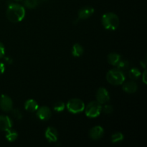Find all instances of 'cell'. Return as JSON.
Returning <instances> with one entry per match:
<instances>
[{
    "label": "cell",
    "instance_id": "7a4b0ae2",
    "mask_svg": "<svg viewBox=\"0 0 147 147\" xmlns=\"http://www.w3.org/2000/svg\"><path fill=\"white\" fill-rule=\"evenodd\" d=\"M101 22L106 30H116L119 27L120 21L117 14L113 12H107L102 16Z\"/></svg>",
    "mask_w": 147,
    "mask_h": 147
},
{
    "label": "cell",
    "instance_id": "4316f807",
    "mask_svg": "<svg viewBox=\"0 0 147 147\" xmlns=\"http://www.w3.org/2000/svg\"><path fill=\"white\" fill-rule=\"evenodd\" d=\"M146 70H145V71L144 72L143 75H142V78H142V80H143V82L145 83V84H146Z\"/></svg>",
    "mask_w": 147,
    "mask_h": 147
},
{
    "label": "cell",
    "instance_id": "9a60e30c",
    "mask_svg": "<svg viewBox=\"0 0 147 147\" xmlns=\"http://www.w3.org/2000/svg\"><path fill=\"white\" fill-rule=\"evenodd\" d=\"M121 60V57L120 55L116 53H110L107 57V60L109 64L113 66H116V65Z\"/></svg>",
    "mask_w": 147,
    "mask_h": 147
},
{
    "label": "cell",
    "instance_id": "83f0119b",
    "mask_svg": "<svg viewBox=\"0 0 147 147\" xmlns=\"http://www.w3.org/2000/svg\"><path fill=\"white\" fill-rule=\"evenodd\" d=\"M16 1H21V0H16Z\"/></svg>",
    "mask_w": 147,
    "mask_h": 147
},
{
    "label": "cell",
    "instance_id": "d6986e66",
    "mask_svg": "<svg viewBox=\"0 0 147 147\" xmlns=\"http://www.w3.org/2000/svg\"><path fill=\"white\" fill-rule=\"evenodd\" d=\"M142 75L140 70L138 68H131L129 72V76L132 80H136L138 79Z\"/></svg>",
    "mask_w": 147,
    "mask_h": 147
},
{
    "label": "cell",
    "instance_id": "8992f818",
    "mask_svg": "<svg viewBox=\"0 0 147 147\" xmlns=\"http://www.w3.org/2000/svg\"><path fill=\"white\" fill-rule=\"evenodd\" d=\"M96 101L98 102L100 104H106L110 100V95L109 91L105 88L101 87L98 88L96 92Z\"/></svg>",
    "mask_w": 147,
    "mask_h": 147
},
{
    "label": "cell",
    "instance_id": "cb8c5ba5",
    "mask_svg": "<svg viewBox=\"0 0 147 147\" xmlns=\"http://www.w3.org/2000/svg\"><path fill=\"white\" fill-rule=\"evenodd\" d=\"M103 109V112H104L106 114H110V113H111L113 111V106H111V105H105L103 109Z\"/></svg>",
    "mask_w": 147,
    "mask_h": 147
},
{
    "label": "cell",
    "instance_id": "603a6c76",
    "mask_svg": "<svg viewBox=\"0 0 147 147\" xmlns=\"http://www.w3.org/2000/svg\"><path fill=\"white\" fill-rule=\"evenodd\" d=\"M12 116L14 119H17V120H20L22 119V113L19 109H15L12 110Z\"/></svg>",
    "mask_w": 147,
    "mask_h": 147
},
{
    "label": "cell",
    "instance_id": "d4e9b609",
    "mask_svg": "<svg viewBox=\"0 0 147 147\" xmlns=\"http://www.w3.org/2000/svg\"><path fill=\"white\" fill-rule=\"evenodd\" d=\"M4 55H5V47L2 43L0 42V59L2 58Z\"/></svg>",
    "mask_w": 147,
    "mask_h": 147
},
{
    "label": "cell",
    "instance_id": "ba28073f",
    "mask_svg": "<svg viewBox=\"0 0 147 147\" xmlns=\"http://www.w3.org/2000/svg\"><path fill=\"white\" fill-rule=\"evenodd\" d=\"M36 116L40 120L45 121L51 118V110L47 106H42V107L38 108V109L36 111Z\"/></svg>",
    "mask_w": 147,
    "mask_h": 147
},
{
    "label": "cell",
    "instance_id": "52a82bcc",
    "mask_svg": "<svg viewBox=\"0 0 147 147\" xmlns=\"http://www.w3.org/2000/svg\"><path fill=\"white\" fill-rule=\"evenodd\" d=\"M0 109L4 112L11 111L13 109V102L10 97L7 95L0 96Z\"/></svg>",
    "mask_w": 147,
    "mask_h": 147
},
{
    "label": "cell",
    "instance_id": "5b68a950",
    "mask_svg": "<svg viewBox=\"0 0 147 147\" xmlns=\"http://www.w3.org/2000/svg\"><path fill=\"white\" fill-rule=\"evenodd\" d=\"M84 110L87 117L96 118L100 114L102 106L98 101H91L85 107Z\"/></svg>",
    "mask_w": 147,
    "mask_h": 147
},
{
    "label": "cell",
    "instance_id": "3957f363",
    "mask_svg": "<svg viewBox=\"0 0 147 147\" xmlns=\"http://www.w3.org/2000/svg\"><path fill=\"white\" fill-rule=\"evenodd\" d=\"M106 80L110 84L113 86H120L126 80V76L123 71L117 67L111 69L106 74Z\"/></svg>",
    "mask_w": 147,
    "mask_h": 147
},
{
    "label": "cell",
    "instance_id": "5bb4252c",
    "mask_svg": "<svg viewBox=\"0 0 147 147\" xmlns=\"http://www.w3.org/2000/svg\"><path fill=\"white\" fill-rule=\"evenodd\" d=\"M39 105L34 99H29V100H26L25 103H24V109L26 111L30 113H33V112H36V111L38 109Z\"/></svg>",
    "mask_w": 147,
    "mask_h": 147
},
{
    "label": "cell",
    "instance_id": "30bf717a",
    "mask_svg": "<svg viewBox=\"0 0 147 147\" xmlns=\"http://www.w3.org/2000/svg\"><path fill=\"white\" fill-rule=\"evenodd\" d=\"M45 136L49 142H56L58 139V133L54 127L49 126L45 132Z\"/></svg>",
    "mask_w": 147,
    "mask_h": 147
},
{
    "label": "cell",
    "instance_id": "277c9868",
    "mask_svg": "<svg viewBox=\"0 0 147 147\" xmlns=\"http://www.w3.org/2000/svg\"><path fill=\"white\" fill-rule=\"evenodd\" d=\"M67 111L73 114L80 113L84 111L86 105L84 102L79 98H72L68 100L66 105Z\"/></svg>",
    "mask_w": 147,
    "mask_h": 147
},
{
    "label": "cell",
    "instance_id": "ffe728a7",
    "mask_svg": "<svg viewBox=\"0 0 147 147\" xmlns=\"http://www.w3.org/2000/svg\"><path fill=\"white\" fill-rule=\"evenodd\" d=\"M129 62H128L127 60H124L121 59V60L119 62V63L116 65V67H117L118 69H119V70L123 72L129 68Z\"/></svg>",
    "mask_w": 147,
    "mask_h": 147
},
{
    "label": "cell",
    "instance_id": "44dd1931",
    "mask_svg": "<svg viewBox=\"0 0 147 147\" xmlns=\"http://www.w3.org/2000/svg\"><path fill=\"white\" fill-rule=\"evenodd\" d=\"M39 4L38 0H24V5L28 9H34Z\"/></svg>",
    "mask_w": 147,
    "mask_h": 147
},
{
    "label": "cell",
    "instance_id": "7c38bea8",
    "mask_svg": "<svg viewBox=\"0 0 147 147\" xmlns=\"http://www.w3.org/2000/svg\"><path fill=\"white\" fill-rule=\"evenodd\" d=\"M12 121L9 116L0 115V130L7 131L12 127Z\"/></svg>",
    "mask_w": 147,
    "mask_h": 147
},
{
    "label": "cell",
    "instance_id": "8fae6325",
    "mask_svg": "<svg viewBox=\"0 0 147 147\" xmlns=\"http://www.w3.org/2000/svg\"><path fill=\"white\" fill-rule=\"evenodd\" d=\"M95 9L93 7L90 6H86V7H82L78 11V18L80 20H86L91 17L94 13Z\"/></svg>",
    "mask_w": 147,
    "mask_h": 147
},
{
    "label": "cell",
    "instance_id": "6da1fadb",
    "mask_svg": "<svg viewBox=\"0 0 147 147\" xmlns=\"http://www.w3.org/2000/svg\"><path fill=\"white\" fill-rule=\"evenodd\" d=\"M6 14H7V19L11 22H20L24 20L25 17V9L20 4L11 3L9 4Z\"/></svg>",
    "mask_w": 147,
    "mask_h": 147
},
{
    "label": "cell",
    "instance_id": "484cf974",
    "mask_svg": "<svg viewBox=\"0 0 147 147\" xmlns=\"http://www.w3.org/2000/svg\"><path fill=\"white\" fill-rule=\"evenodd\" d=\"M5 71V65L3 63H1L0 62V75L3 74Z\"/></svg>",
    "mask_w": 147,
    "mask_h": 147
},
{
    "label": "cell",
    "instance_id": "2e32d148",
    "mask_svg": "<svg viewBox=\"0 0 147 147\" xmlns=\"http://www.w3.org/2000/svg\"><path fill=\"white\" fill-rule=\"evenodd\" d=\"M83 53H84V49H83V46L81 45L76 43L73 46V48H72V55H73V56L76 57H80L83 54Z\"/></svg>",
    "mask_w": 147,
    "mask_h": 147
},
{
    "label": "cell",
    "instance_id": "4fadbf2b",
    "mask_svg": "<svg viewBox=\"0 0 147 147\" xmlns=\"http://www.w3.org/2000/svg\"><path fill=\"white\" fill-rule=\"evenodd\" d=\"M123 90L127 93H134L138 90V85L134 81H129L123 85Z\"/></svg>",
    "mask_w": 147,
    "mask_h": 147
},
{
    "label": "cell",
    "instance_id": "e0dca14e",
    "mask_svg": "<svg viewBox=\"0 0 147 147\" xmlns=\"http://www.w3.org/2000/svg\"><path fill=\"white\" fill-rule=\"evenodd\" d=\"M7 134H6V139L9 141V142H13L14 141L17 140V137H18V134L15 130L11 129H8L7 131Z\"/></svg>",
    "mask_w": 147,
    "mask_h": 147
},
{
    "label": "cell",
    "instance_id": "ac0fdd59",
    "mask_svg": "<svg viewBox=\"0 0 147 147\" xmlns=\"http://www.w3.org/2000/svg\"><path fill=\"white\" fill-rule=\"evenodd\" d=\"M123 139H124V136H123V134L121 133V132H116L112 135L111 137V141L113 144H116L122 142Z\"/></svg>",
    "mask_w": 147,
    "mask_h": 147
},
{
    "label": "cell",
    "instance_id": "9c48e42d",
    "mask_svg": "<svg viewBox=\"0 0 147 147\" xmlns=\"http://www.w3.org/2000/svg\"><path fill=\"white\" fill-rule=\"evenodd\" d=\"M104 135V129L100 126H96L90 129L89 131V136L93 140H99Z\"/></svg>",
    "mask_w": 147,
    "mask_h": 147
},
{
    "label": "cell",
    "instance_id": "7402d4cb",
    "mask_svg": "<svg viewBox=\"0 0 147 147\" xmlns=\"http://www.w3.org/2000/svg\"><path fill=\"white\" fill-rule=\"evenodd\" d=\"M65 108V104L62 101H58L57 103H55V104L53 106V109H54L55 111L57 112V113H60L64 111Z\"/></svg>",
    "mask_w": 147,
    "mask_h": 147
}]
</instances>
